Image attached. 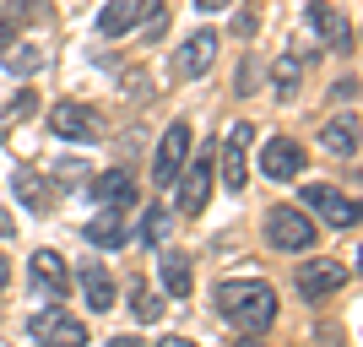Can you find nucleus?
Instances as JSON below:
<instances>
[{
	"label": "nucleus",
	"mask_w": 363,
	"mask_h": 347,
	"mask_svg": "<svg viewBox=\"0 0 363 347\" xmlns=\"http://www.w3.org/2000/svg\"><path fill=\"white\" fill-rule=\"evenodd\" d=\"M217 315L233 320L239 331H266L277 320V293L272 282H255V277H233V282H217Z\"/></svg>",
	"instance_id": "obj_1"
},
{
	"label": "nucleus",
	"mask_w": 363,
	"mask_h": 347,
	"mask_svg": "<svg viewBox=\"0 0 363 347\" xmlns=\"http://www.w3.org/2000/svg\"><path fill=\"white\" fill-rule=\"evenodd\" d=\"M266 239H272L277 250L298 255V250H315V223H309V211H298V206H277V211H266Z\"/></svg>",
	"instance_id": "obj_2"
},
{
	"label": "nucleus",
	"mask_w": 363,
	"mask_h": 347,
	"mask_svg": "<svg viewBox=\"0 0 363 347\" xmlns=\"http://www.w3.org/2000/svg\"><path fill=\"white\" fill-rule=\"evenodd\" d=\"M33 342L38 347H87V326H82L71 309L49 304V309L33 315Z\"/></svg>",
	"instance_id": "obj_3"
},
{
	"label": "nucleus",
	"mask_w": 363,
	"mask_h": 347,
	"mask_svg": "<svg viewBox=\"0 0 363 347\" xmlns=\"http://www.w3.org/2000/svg\"><path fill=\"white\" fill-rule=\"evenodd\" d=\"M250 141H255V125H250V120L228 125V136H223V168H217L228 190H244V184H250Z\"/></svg>",
	"instance_id": "obj_4"
},
{
	"label": "nucleus",
	"mask_w": 363,
	"mask_h": 347,
	"mask_svg": "<svg viewBox=\"0 0 363 347\" xmlns=\"http://www.w3.org/2000/svg\"><path fill=\"white\" fill-rule=\"evenodd\" d=\"M352 277V266H342L336 255H315L298 266V299H325V293H342Z\"/></svg>",
	"instance_id": "obj_5"
},
{
	"label": "nucleus",
	"mask_w": 363,
	"mask_h": 347,
	"mask_svg": "<svg viewBox=\"0 0 363 347\" xmlns=\"http://www.w3.org/2000/svg\"><path fill=\"white\" fill-rule=\"evenodd\" d=\"M184 163H190V120H174V125H168V136L157 141V158H152V180L168 190V184L179 180V168H184Z\"/></svg>",
	"instance_id": "obj_6"
},
{
	"label": "nucleus",
	"mask_w": 363,
	"mask_h": 347,
	"mask_svg": "<svg viewBox=\"0 0 363 347\" xmlns=\"http://www.w3.org/2000/svg\"><path fill=\"white\" fill-rule=\"evenodd\" d=\"M212 174H217V168H212V152L179 168V180H174V190H179V201H174L179 217H196V211L206 206V196H212Z\"/></svg>",
	"instance_id": "obj_7"
},
{
	"label": "nucleus",
	"mask_w": 363,
	"mask_h": 347,
	"mask_svg": "<svg viewBox=\"0 0 363 347\" xmlns=\"http://www.w3.org/2000/svg\"><path fill=\"white\" fill-rule=\"evenodd\" d=\"M217 44H223V38H217L212 28L190 33V38L174 49V76H179V82H196V76H206V71H212V60H217Z\"/></svg>",
	"instance_id": "obj_8"
},
{
	"label": "nucleus",
	"mask_w": 363,
	"mask_h": 347,
	"mask_svg": "<svg viewBox=\"0 0 363 347\" xmlns=\"http://www.w3.org/2000/svg\"><path fill=\"white\" fill-rule=\"evenodd\" d=\"M298 201H303V211H320L331 228H352L358 223V201L342 196V190H331V184H303Z\"/></svg>",
	"instance_id": "obj_9"
},
{
	"label": "nucleus",
	"mask_w": 363,
	"mask_h": 347,
	"mask_svg": "<svg viewBox=\"0 0 363 347\" xmlns=\"http://www.w3.org/2000/svg\"><path fill=\"white\" fill-rule=\"evenodd\" d=\"M260 174L277 184H288L303 174V147L293 136H266V147H260Z\"/></svg>",
	"instance_id": "obj_10"
},
{
	"label": "nucleus",
	"mask_w": 363,
	"mask_h": 347,
	"mask_svg": "<svg viewBox=\"0 0 363 347\" xmlns=\"http://www.w3.org/2000/svg\"><path fill=\"white\" fill-rule=\"evenodd\" d=\"M49 131H55L60 141H82V147L104 136V131H98V114L82 109V104H55L49 109Z\"/></svg>",
	"instance_id": "obj_11"
},
{
	"label": "nucleus",
	"mask_w": 363,
	"mask_h": 347,
	"mask_svg": "<svg viewBox=\"0 0 363 347\" xmlns=\"http://www.w3.org/2000/svg\"><path fill=\"white\" fill-rule=\"evenodd\" d=\"M92 201L104 211H130L136 206V180H130V168H108L92 180Z\"/></svg>",
	"instance_id": "obj_12"
},
{
	"label": "nucleus",
	"mask_w": 363,
	"mask_h": 347,
	"mask_svg": "<svg viewBox=\"0 0 363 347\" xmlns=\"http://www.w3.org/2000/svg\"><path fill=\"white\" fill-rule=\"evenodd\" d=\"M303 22L325 38V49H352V28L342 22V11H336L331 0H309V6H303Z\"/></svg>",
	"instance_id": "obj_13"
},
{
	"label": "nucleus",
	"mask_w": 363,
	"mask_h": 347,
	"mask_svg": "<svg viewBox=\"0 0 363 347\" xmlns=\"http://www.w3.org/2000/svg\"><path fill=\"white\" fill-rule=\"evenodd\" d=\"M28 277L44 299H65V293H71V272H65V260L55 255V250H38V255L28 260Z\"/></svg>",
	"instance_id": "obj_14"
},
{
	"label": "nucleus",
	"mask_w": 363,
	"mask_h": 347,
	"mask_svg": "<svg viewBox=\"0 0 363 347\" xmlns=\"http://www.w3.org/2000/svg\"><path fill=\"white\" fill-rule=\"evenodd\" d=\"M82 239H87L92 250H125V239H130V217H125V211H98V217L82 228Z\"/></svg>",
	"instance_id": "obj_15"
},
{
	"label": "nucleus",
	"mask_w": 363,
	"mask_h": 347,
	"mask_svg": "<svg viewBox=\"0 0 363 347\" xmlns=\"http://www.w3.org/2000/svg\"><path fill=\"white\" fill-rule=\"evenodd\" d=\"M152 6H157V0H108L104 11H98V33H104V38H120V33L136 28Z\"/></svg>",
	"instance_id": "obj_16"
},
{
	"label": "nucleus",
	"mask_w": 363,
	"mask_h": 347,
	"mask_svg": "<svg viewBox=\"0 0 363 347\" xmlns=\"http://www.w3.org/2000/svg\"><path fill=\"white\" fill-rule=\"evenodd\" d=\"M82 304H87L92 315H108V309H114V282H108V272L98 260L82 266Z\"/></svg>",
	"instance_id": "obj_17"
},
{
	"label": "nucleus",
	"mask_w": 363,
	"mask_h": 347,
	"mask_svg": "<svg viewBox=\"0 0 363 347\" xmlns=\"http://www.w3.org/2000/svg\"><path fill=\"white\" fill-rule=\"evenodd\" d=\"M11 184H16V201H22L28 211H49L55 206V190H49V180L38 174V168H16Z\"/></svg>",
	"instance_id": "obj_18"
},
{
	"label": "nucleus",
	"mask_w": 363,
	"mask_h": 347,
	"mask_svg": "<svg viewBox=\"0 0 363 347\" xmlns=\"http://www.w3.org/2000/svg\"><path fill=\"white\" fill-rule=\"evenodd\" d=\"M0 65H6L11 76H38L44 71V49L28 44V38H11V44L0 49Z\"/></svg>",
	"instance_id": "obj_19"
},
{
	"label": "nucleus",
	"mask_w": 363,
	"mask_h": 347,
	"mask_svg": "<svg viewBox=\"0 0 363 347\" xmlns=\"http://www.w3.org/2000/svg\"><path fill=\"white\" fill-rule=\"evenodd\" d=\"M325 147L336 152V158H358V120H352V114H342V120H331L325 125Z\"/></svg>",
	"instance_id": "obj_20"
},
{
	"label": "nucleus",
	"mask_w": 363,
	"mask_h": 347,
	"mask_svg": "<svg viewBox=\"0 0 363 347\" xmlns=\"http://www.w3.org/2000/svg\"><path fill=\"white\" fill-rule=\"evenodd\" d=\"M157 277H163V287L174 293V299H184V293H190V260H184V255H174V250H168V255L157 260Z\"/></svg>",
	"instance_id": "obj_21"
},
{
	"label": "nucleus",
	"mask_w": 363,
	"mask_h": 347,
	"mask_svg": "<svg viewBox=\"0 0 363 347\" xmlns=\"http://www.w3.org/2000/svg\"><path fill=\"white\" fill-rule=\"evenodd\" d=\"M298 82H303L298 55H282V60L272 65V87H277V98H293V92H298Z\"/></svg>",
	"instance_id": "obj_22"
},
{
	"label": "nucleus",
	"mask_w": 363,
	"mask_h": 347,
	"mask_svg": "<svg viewBox=\"0 0 363 347\" xmlns=\"http://www.w3.org/2000/svg\"><path fill=\"white\" fill-rule=\"evenodd\" d=\"M141 239H147L152 250H163V239H168V206H147V211H141Z\"/></svg>",
	"instance_id": "obj_23"
},
{
	"label": "nucleus",
	"mask_w": 363,
	"mask_h": 347,
	"mask_svg": "<svg viewBox=\"0 0 363 347\" xmlns=\"http://www.w3.org/2000/svg\"><path fill=\"white\" fill-rule=\"evenodd\" d=\"M130 309H136V320H157L163 315V293L157 287H130Z\"/></svg>",
	"instance_id": "obj_24"
},
{
	"label": "nucleus",
	"mask_w": 363,
	"mask_h": 347,
	"mask_svg": "<svg viewBox=\"0 0 363 347\" xmlns=\"http://www.w3.org/2000/svg\"><path fill=\"white\" fill-rule=\"evenodd\" d=\"M55 180H60L65 190H76V184H87V168H82V163H71V158H65V163H55Z\"/></svg>",
	"instance_id": "obj_25"
},
{
	"label": "nucleus",
	"mask_w": 363,
	"mask_h": 347,
	"mask_svg": "<svg viewBox=\"0 0 363 347\" xmlns=\"http://www.w3.org/2000/svg\"><path fill=\"white\" fill-rule=\"evenodd\" d=\"M38 11H44V0H11V22L16 28H22L28 16H38Z\"/></svg>",
	"instance_id": "obj_26"
},
{
	"label": "nucleus",
	"mask_w": 363,
	"mask_h": 347,
	"mask_svg": "<svg viewBox=\"0 0 363 347\" xmlns=\"http://www.w3.org/2000/svg\"><path fill=\"white\" fill-rule=\"evenodd\" d=\"M28 109H33V92H22V98H16V104L6 109V125H11V120H22V114H28Z\"/></svg>",
	"instance_id": "obj_27"
},
{
	"label": "nucleus",
	"mask_w": 363,
	"mask_h": 347,
	"mask_svg": "<svg viewBox=\"0 0 363 347\" xmlns=\"http://www.w3.org/2000/svg\"><path fill=\"white\" fill-rule=\"evenodd\" d=\"M11 38H16V22H11V16H0V49L11 44Z\"/></svg>",
	"instance_id": "obj_28"
},
{
	"label": "nucleus",
	"mask_w": 363,
	"mask_h": 347,
	"mask_svg": "<svg viewBox=\"0 0 363 347\" xmlns=\"http://www.w3.org/2000/svg\"><path fill=\"white\" fill-rule=\"evenodd\" d=\"M201 11H228V6H233V0H196Z\"/></svg>",
	"instance_id": "obj_29"
},
{
	"label": "nucleus",
	"mask_w": 363,
	"mask_h": 347,
	"mask_svg": "<svg viewBox=\"0 0 363 347\" xmlns=\"http://www.w3.org/2000/svg\"><path fill=\"white\" fill-rule=\"evenodd\" d=\"M16 233V217H6V211H0V239H11Z\"/></svg>",
	"instance_id": "obj_30"
},
{
	"label": "nucleus",
	"mask_w": 363,
	"mask_h": 347,
	"mask_svg": "<svg viewBox=\"0 0 363 347\" xmlns=\"http://www.w3.org/2000/svg\"><path fill=\"white\" fill-rule=\"evenodd\" d=\"M157 347H196V342H184V336H163Z\"/></svg>",
	"instance_id": "obj_31"
},
{
	"label": "nucleus",
	"mask_w": 363,
	"mask_h": 347,
	"mask_svg": "<svg viewBox=\"0 0 363 347\" xmlns=\"http://www.w3.org/2000/svg\"><path fill=\"white\" fill-rule=\"evenodd\" d=\"M6 282H11V260L0 255V287H6Z\"/></svg>",
	"instance_id": "obj_32"
},
{
	"label": "nucleus",
	"mask_w": 363,
	"mask_h": 347,
	"mask_svg": "<svg viewBox=\"0 0 363 347\" xmlns=\"http://www.w3.org/2000/svg\"><path fill=\"white\" fill-rule=\"evenodd\" d=\"M108 347H141V342H136V336H114Z\"/></svg>",
	"instance_id": "obj_33"
},
{
	"label": "nucleus",
	"mask_w": 363,
	"mask_h": 347,
	"mask_svg": "<svg viewBox=\"0 0 363 347\" xmlns=\"http://www.w3.org/2000/svg\"><path fill=\"white\" fill-rule=\"evenodd\" d=\"M239 347H260V342H255V331H244V336H239Z\"/></svg>",
	"instance_id": "obj_34"
}]
</instances>
